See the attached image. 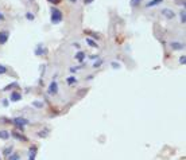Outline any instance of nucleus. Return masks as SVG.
Instances as JSON below:
<instances>
[{"label": "nucleus", "mask_w": 186, "mask_h": 160, "mask_svg": "<svg viewBox=\"0 0 186 160\" xmlns=\"http://www.w3.org/2000/svg\"><path fill=\"white\" fill-rule=\"evenodd\" d=\"M63 19V15H62V12L59 11L58 8L55 7H51V23L53 24H58L62 22Z\"/></svg>", "instance_id": "f257e3e1"}, {"label": "nucleus", "mask_w": 186, "mask_h": 160, "mask_svg": "<svg viewBox=\"0 0 186 160\" xmlns=\"http://www.w3.org/2000/svg\"><path fill=\"white\" fill-rule=\"evenodd\" d=\"M12 122H14L15 125H18V126H24V125L28 124V121L26 120V118H22V117L14 118V120H12Z\"/></svg>", "instance_id": "f03ea898"}, {"label": "nucleus", "mask_w": 186, "mask_h": 160, "mask_svg": "<svg viewBox=\"0 0 186 160\" xmlns=\"http://www.w3.org/2000/svg\"><path fill=\"white\" fill-rule=\"evenodd\" d=\"M57 92H58V83L53 81L49 86V94H57Z\"/></svg>", "instance_id": "7ed1b4c3"}, {"label": "nucleus", "mask_w": 186, "mask_h": 160, "mask_svg": "<svg viewBox=\"0 0 186 160\" xmlns=\"http://www.w3.org/2000/svg\"><path fill=\"white\" fill-rule=\"evenodd\" d=\"M162 14L165 16H166L167 19H173V18H174V11H173V10H170V8H165V10H162Z\"/></svg>", "instance_id": "20e7f679"}, {"label": "nucleus", "mask_w": 186, "mask_h": 160, "mask_svg": "<svg viewBox=\"0 0 186 160\" xmlns=\"http://www.w3.org/2000/svg\"><path fill=\"white\" fill-rule=\"evenodd\" d=\"M7 40H8V32L0 31V44H4Z\"/></svg>", "instance_id": "39448f33"}, {"label": "nucleus", "mask_w": 186, "mask_h": 160, "mask_svg": "<svg viewBox=\"0 0 186 160\" xmlns=\"http://www.w3.org/2000/svg\"><path fill=\"white\" fill-rule=\"evenodd\" d=\"M20 98H22L20 93H18V92H12L11 93V101H14V102L20 101Z\"/></svg>", "instance_id": "423d86ee"}, {"label": "nucleus", "mask_w": 186, "mask_h": 160, "mask_svg": "<svg viewBox=\"0 0 186 160\" xmlns=\"http://www.w3.org/2000/svg\"><path fill=\"white\" fill-rule=\"evenodd\" d=\"M163 0H151V1H148L147 4H146V7L147 8H151V7H155V5H158V4H161Z\"/></svg>", "instance_id": "0eeeda50"}, {"label": "nucleus", "mask_w": 186, "mask_h": 160, "mask_svg": "<svg viewBox=\"0 0 186 160\" xmlns=\"http://www.w3.org/2000/svg\"><path fill=\"white\" fill-rule=\"evenodd\" d=\"M74 58L77 59L78 62H82V61H84V58H85V53H84V51H78Z\"/></svg>", "instance_id": "6e6552de"}, {"label": "nucleus", "mask_w": 186, "mask_h": 160, "mask_svg": "<svg viewBox=\"0 0 186 160\" xmlns=\"http://www.w3.org/2000/svg\"><path fill=\"white\" fill-rule=\"evenodd\" d=\"M171 47H173V49H174V50H182L183 47V44L182 43H177V42H171Z\"/></svg>", "instance_id": "1a4fd4ad"}, {"label": "nucleus", "mask_w": 186, "mask_h": 160, "mask_svg": "<svg viewBox=\"0 0 186 160\" xmlns=\"http://www.w3.org/2000/svg\"><path fill=\"white\" fill-rule=\"evenodd\" d=\"M8 137H10V132H7V131H0V139L7 140Z\"/></svg>", "instance_id": "9d476101"}, {"label": "nucleus", "mask_w": 186, "mask_h": 160, "mask_svg": "<svg viewBox=\"0 0 186 160\" xmlns=\"http://www.w3.org/2000/svg\"><path fill=\"white\" fill-rule=\"evenodd\" d=\"M35 153H37V147H32L30 149V160H35Z\"/></svg>", "instance_id": "9b49d317"}, {"label": "nucleus", "mask_w": 186, "mask_h": 160, "mask_svg": "<svg viewBox=\"0 0 186 160\" xmlns=\"http://www.w3.org/2000/svg\"><path fill=\"white\" fill-rule=\"evenodd\" d=\"M86 43H88L89 46H92V47H97V43H96V42H93V40H92V39H89V38L86 39Z\"/></svg>", "instance_id": "f8f14e48"}, {"label": "nucleus", "mask_w": 186, "mask_h": 160, "mask_svg": "<svg viewBox=\"0 0 186 160\" xmlns=\"http://www.w3.org/2000/svg\"><path fill=\"white\" fill-rule=\"evenodd\" d=\"M14 136H15L16 139H20V140H23V141H26V140H27V139H26V137H24V136H22V135H18V133H16V132H14Z\"/></svg>", "instance_id": "ddd939ff"}, {"label": "nucleus", "mask_w": 186, "mask_h": 160, "mask_svg": "<svg viewBox=\"0 0 186 160\" xmlns=\"http://www.w3.org/2000/svg\"><path fill=\"white\" fill-rule=\"evenodd\" d=\"M142 0H131V7H136V5H139V3Z\"/></svg>", "instance_id": "4468645a"}, {"label": "nucleus", "mask_w": 186, "mask_h": 160, "mask_svg": "<svg viewBox=\"0 0 186 160\" xmlns=\"http://www.w3.org/2000/svg\"><path fill=\"white\" fill-rule=\"evenodd\" d=\"M76 81H77V79H76V77H69V78H68V83H69V85L74 83Z\"/></svg>", "instance_id": "2eb2a0df"}, {"label": "nucleus", "mask_w": 186, "mask_h": 160, "mask_svg": "<svg viewBox=\"0 0 186 160\" xmlns=\"http://www.w3.org/2000/svg\"><path fill=\"white\" fill-rule=\"evenodd\" d=\"M8 160H19V156L14 153V155H10V157H8Z\"/></svg>", "instance_id": "dca6fc26"}, {"label": "nucleus", "mask_w": 186, "mask_h": 160, "mask_svg": "<svg viewBox=\"0 0 186 160\" xmlns=\"http://www.w3.org/2000/svg\"><path fill=\"white\" fill-rule=\"evenodd\" d=\"M12 151V147H10V148H6L4 149V155H7V156H10V153H11Z\"/></svg>", "instance_id": "f3484780"}, {"label": "nucleus", "mask_w": 186, "mask_h": 160, "mask_svg": "<svg viewBox=\"0 0 186 160\" xmlns=\"http://www.w3.org/2000/svg\"><path fill=\"white\" fill-rule=\"evenodd\" d=\"M4 73H7V69H6V66L0 65V74H4Z\"/></svg>", "instance_id": "a211bd4d"}, {"label": "nucleus", "mask_w": 186, "mask_h": 160, "mask_svg": "<svg viewBox=\"0 0 186 160\" xmlns=\"http://www.w3.org/2000/svg\"><path fill=\"white\" fill-rule=\"evenodd\" d=\"M26 18H27L28 20H34V15H32L31 12H27V14H26Z\"/></svg>", "instance_id": "6ab92c4d"}, {"label": "nucleus", "mask_w": 186, "mask_h": 160, "mask_svg": "<svg viewBox=\"0 0 186 160\" xmlns=\"http://www.w3.org/2000/svg\"><path fill=\"white\" fill-rule=\"evenodd\" d=\"M179 63H181V65H185L186 63V57L185 55H182V57L179 58Z\"/></svg>", "instance_id": "aec40b11"}, {"label": "nucleus", "mask_w": 186, "mask_h": 160, "mask_svg": "<svg viewBox=\"0 0 186 160\" xmlns=\"http://www.w3.org/2000/svg\"><path fill=\"white\" fill-rule=\"evenodd\" d=\"M185 15H186V14H185V11H182V12H181V22H182V23H185V22H186V19H185Z\"/></svg>", "instance_id": "412c9836"}, {"label": "nucleus", "mask_w": 186, "mask_h": 160, "mask_svg": "<svg viewBox=\"0 0 186 160\" xmlns=\"http://www.w3.org/2000/svg\"><path fill=\"white\" fill-rule=\"evenodd\" d=\"M112 67H115V69H119V67H120V65H119L117 62H112Z\"/></svg>", "instance_id": "4be33fe9"}, {"label": "nucleus", "mask_w": 186, "mask_h": 160, "mask_svg": "<svg viewBox=\"0 0 186 160\" xmlns=\"http://www.w3.org/2000/svg\"><path fill=\"white\" fill-rule=\"evenodd\" d=\"M14 86H16V82H14V83H11V85H10V86H7V88H6V89H4V90L11 89V88H14Z\"/></svg>", "instance_id": "5701e85b"}, {"label": "nucleus", "mask_w": 186, "mask_h": 160, "mask_svg": "<svg viewBox=\"0 0 186 160\" xmlns=\"http://www.w3.org/2000/svg\"><path fill=\"white\" fill-rule=\"evenodd\" d=\"M34 105L38 106V108H41V106H42V104H41V102H34Z\"/></svg>", "instance_id": "b1692460"}, {"label": "nucleus", "mask_w": 186, "mask_h": 160, "mask_svg": "<svg viewBox=\"0 0 186 160\" xmlns=\"http://www.w3.org/2000/svg\"><path fill=\"white\" fill-rule=\"evenodd\" d=\"M49 1H51V3H54V4H58L59 3V0H49Z\"/></svg>", "instance_id": "393cba45"}, {"label": "nucleus", "mask_w": 186, "mask_h": 160, "mask_svg": "<svg viewBox=\"0 0 186 160\" xmlns=\"http://www.w3.org/2000/svg\"><path fill=\"white\" fill-rule=\"evenodd\" d=\"M78 69H80V67H72V69H70V71H73V73H74V71L78 70Z\"/></svg>", "instance_id": "a878e982"}, {"label": "nucleus", "mask_w": 186, "mask_h": 160, "mask_svg": "<svg viewBox=\"0 0 186 160\" xmlns=\"http://www.w3.org/2000/svg\"><path fill=\"white\" fill-rule=\"evenodd\" d=\"M92 1H93V0H84V3H85V4H90Z\"/></svg>", "instance_id": "bb28decb"}, {"label": "nucleus", "mask_w": 186, "mask_h": 160, "mask_svg": "<svg viewBox=\"0 0 186 160\" xmlns=\"http://www.w3.org/2000/svg\"><path fill=\"white\" fill-rule=\"evenodd\" d=\"M3 19H4V16H3V14L0 12V20H3Z\"/></svg>", "instance_id": "cd10ccee"}, {"label": "nucleus", "mask_w": 186, "mask_h": 160, "mask_svg": "<svg viewBox=\"0 0 186 160\" xmlns=\"http://www.w3.org/2000/svg\"><path fill=\"white\" fill-rule=\"evenodd\" d=\"M70 1H72V3H73V1H77V0H70Z\"/></svg>", "instance_id": "c85d7f7f"}]
</instances>
